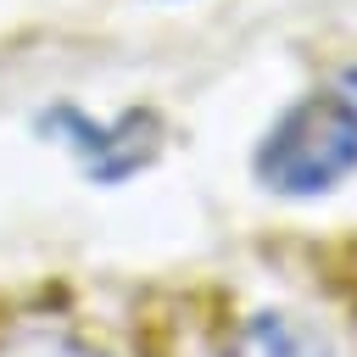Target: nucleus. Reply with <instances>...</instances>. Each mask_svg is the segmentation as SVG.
<instances>
[{
    "instance_id": "3",
    "label": "nucleus",
    "mask_w": 357,
    "mask_h": 357,
    "mask_svg": "<svg viewBox=\"0 0 357 357\" xmlns=\"http://www.w3.org/2000/svg\"><path fill=\"white\" fill-rule=\"evenodd\" d=\"M229 357H335V346L296 312H251L240 324Z\"/></svg>"
},
{
    "instance_id": "1",
    "label": "nucleus",
    "mask_w": 357,
    "mask_h": 357,
    "mask_svg": "<svg viewBox=\"0 0 357 357\" xmlns=\"http://www.w3.org/2000/svg\"><path fill=\"white\" fill-rule=\"evenodd\" d=\"M251 173L268 195L284 201H318L357 178V100L346 84L296 95L257 139Z\"/></svg>"
},
{
    "instance_id": "2",
    "label": "nucleus",
    "mask_w": 357,
    "mask_h": 357,
    "mask_svg": "<svg viewBox=\"0 0 357 357\" xmlns=\"http://www.w3.org/2000/svg\"><path fill=\"white\" fill-rule=\"evenodd\" d=\"M39 134L50 139V145H61L78 167H84V178H95V184H123V178H134L139 167H151V156H156V145H162V128H156V117L151 112H123V117H89L84 106H50V112H39Z\"/></svg>"
},
{
    "instance_id": "4",
    "label": "nucleus",
    "mask_w": 357,
    "mask_h": 357,
    "mask_svg": "<svg viewBox=\"0 0 357 357\" xmlns=\"http://www.w3.org/2000/svg\"><path fill=\"white\" fill-rule=\"evenodd\" d=\"M0 357H106V351L89 346V340H78L61 324H17L0 340Z\"/></svg>"
},
{
    "instance_id": "5",
    "label": "nucleus",
    "mask_w": 357,
    "mask_h": 357,
    "mask_svg": "<svg viewBox=\"0 0 357 357\" xmlns=\"http://www.w3.org/2000/svg\"><path fill=\"white\" fill-rule=\"evenodd\" d=\"M346 95H351V100H357V73H351V78H346Z\"/></svg>"
}]
</instances>
